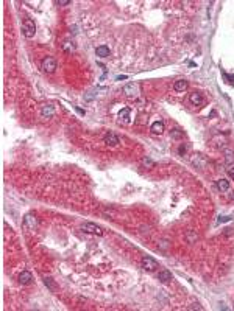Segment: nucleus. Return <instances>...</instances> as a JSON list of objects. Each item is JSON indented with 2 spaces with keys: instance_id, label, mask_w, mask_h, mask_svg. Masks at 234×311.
<instances>
[{
  "instance_id": "obj_2",
  "label": "nucleus",
  "mask_w": 234,
  "mask_h": 311,
  "mask_svg": "<svg viewBox=\"0 0 234 311\" xmlns=\"http://www.w3.org/2000/svg\"><path fill=\"white\" fill-rule=\"evenodd\" d=\"M56 59L52 58V56H45L42 59V64H41V68L45 72V73H53L56 70Z\"/></svg>"
},
{
  "instance_id": "obj_25",
  "label": "nucleus",
  "mask_w": 234,
  "mask_h": 311,
  "mask_svg": "<svg viewBox=\"0 0 234 311\" xmlns=\"http://www.w3.org/2000/svg\"><path fill=\"white\" fill-rule=\"evenodd\" d=\"M226 171H228L229 177H232V179H234V165H229V166L226 168Z\"/></svg>"
},
{
  "instance_id": "obj_1",
  "label": "nucleus",
  "mask_w": 234,
  "mask_h": 311,
  "mask_svg": "<svg viewBox=\"0 0 234 311\" xmlns=\"http://www.w3.org/2000/svg\"><path fill=\"white\" fill-rule=\"evenodd\" d=\"M22 31H24V36L31 39L33 36H35V33H36V25L35 22H33L30 17H27V19H24V24H22Z\"/></svg>"
},
{
  "instance_id": "obj_19",
  "label": "nucleus",
  "mask_w": 234,
  "mask_h": 311,
  "mask_svg": "<svg viewBox=\"0 0 234 311\" xmlns=\"http://www.w3.org/2000/svg\"><path fill=\"white\" fill-rule=\"evenodd\" d=\"M225 159H226L228 166H229V165H234V152L229 151V149H226V151H225Z\"/></svg>"
},
{
  "instance_id": "obj_5",
  "label": "nucleus",
  "mask_w": 234,
  "mask_h": 311,
  "mask_svg": "<svg viewBox=\"0 0 234 311\" xmlns=\"http://www.w3.org/2000/svg\"><path fill=\"white\" fill-rule=\"evenodd\" d=\"M61 48H62V51H64V53H69V55L75 53V50H77L75 42H74V41H70V39H64V41H62V44H61Z\"/></svg>"
},
{
  "instance_id": "obj_26",
  "label": "nucleus",
  "mask_w": 234,
  "mask_h": 311,
  "mask_svg": "<svg viewBox=\"0 0 234 311\" xmlns=\"http://www.w3.org/2000/svg\"><path fill=\"white\" fill-rule=\"evenodd\" d=\"M189 309H203L202 306H200L198 303H194V306H189Z\"/></svg>"
},
{
  "instance_id": "obj_29",
  "label": "nucleus",
  "mask_w": 234,
  "mask_h": 311,
  "mask_svg": "<svg viewBox=\"0 0 234 311\" xmlns=\"http://www.w3.org/2000/svg\"><path fill=\"white\" fill-rule=\"evenodd\" d=\"M77 111H78V112H80L81 115H85V111H83V109H80V108H77Z\"/></svg>"
},
{
  "instance_id": "obj_10",
  "label": "nucleus",
  "mask_w": 234,
  "mask_h": 311,
  "mask_svg": "<svg viewBox=\"0 0 234 311\" xmlns=\"http://www.w3.org/2000/svg\"><path fill=\"white\" fill-rule=\"evenodd\" d=\"M95 55H97L98 58H108V56H109V47H106V45L97 47V48H95Z\"/></svg>"
},
{
  "instance_id": "obj_6",
  "label": "nucleus",
  "mask_w": 234,
  "mask_h": 311,
  "mask_svg": "<svg viewBox=\"0 0 234 311\" xmlns=\"http://www.w3.org/2000/svg\"><path fill=\"white\" fill-rule=\"evenodd\" d=\"M103 140H105V143H106L108 146H117V145L120 143V139H119V137H117L114 132H108V134L105 135Z\"/></svg>"
},
{
  "instance_id": "obj_8",
  "label": "nucleus",
  "mask_w": 234,
  "mask_h": 311,
  "mask_svg": "<svg viewBox=\"0 0 234 311\" xmlns=\"http://www.w3.org/2000/svg\"><path fill=\"white\" fill-rule=\"evenodd\" d=\"M55 115V106L52 104H44L41 108V117L42 118H52Z\"/></svg>"
},
{
  "instance_id": "obj_9",
  "label": "nucleus",
  "mask_w": 234,
  "mask_h": 311,
  "mask_svg": "<svg viewBox=\"0 0 234 311\" xmlns=\"http://www.w3.org/2000/svg\"><path fill=\"white\" fill-rule=\"evenodd\" d=\"M189 100H191V103H192L194 106H202V104H203V95L200 93V92H192L191 97H189Z\"/></svg>"
},
{
  "instance_id": "obj_11",
  "label": "nucleus",
  "mask_w": 234,
  "mask_h": 311,
  "mask_svg": "<svg viewBox=\"0 0 234 311\" xmlns=\"http://www.w3.org/2000/svg\"><path fill=\"white\" fill-rule=\"evenodd\" d=\"M158 280L159 282H170L172 280V272L170 271H167V269H162V271H159V274H158Z\"/></svg>"
},
{
  "instance_id": "obj_12",
  "label": "nucleus",
  "mask_w": 234,
  "mask_h": 311,
  "mask_svg": "<svg viewBox=\"0 0 234 311\" xmlns=\"http://www.w3.org/2000/svg\"><path fill=\"white\" fill-rule=\"evenodd\" d=\"M173 89H175V92H184V90L187 89V81H186V79H178V81H175Z\"/></svg>"
},
{
  "instance_id": "obj_17",
  "label": "nucleus",
  "mask_w": 234,
  "mask_h": 311,
  "mask_svg": "<svg viewBox=\"0 0 234 311\" xmlns=\"http://www.w3.org/2000/svg\"><path fill=\"white\" fill-rule=\"evenodd\" d=\"M217 188H219L220 192H228L229 190V182L226 179H219L217 181Z\"/></svg>"
},
{
  "instance_id": "obj_18",
  "label": "nucleus",
  "mask_w": 234,
  "mask_h": 311,
  "mask_svg": "<svg viewBox=\"0 0 234 311\" xmlns=\"http://www.w3.org/2000/svg\"><path fill=\"white\" fill-rule=\"evenodd\" d=\"M130 108H123L122 111H120V114H119V117H120V120H123L125 123H130Z\"/></svg>"
},
{
  "instance_id": "obj_23",
  "label": "nucleus",
  "mask_w": 234,
  "mask_h": 311,
  "mask_svg": "<svg viewBox=\"0 0 234 311\" xmlns=\"http://www.w3.org/2000/svg\"><path fill=\"white\" fill-rule=\"evenodd\" d=\"M183 135H184V134H183L179 129H173L172 131V137H173V139H181Z\"/></svg>"
},
{
  "instance_id": "obj_20",
  "label": "nucleus",
  "mask_w": 234,
  "mask_h": 311,
  "mask_svg": "<svg viewBox=\"0 0 234 311\" xmlns=\"http://www.w3.org/2000/svg\"><path fill=\"white\" fill-rule=\"evenodd\" d=\"M95 92H98V90H97V89H94V90H89L88 93H85V97H83V98H85L86 101H91V100H94V98L97 97V93H95Z\"/></svg>"
},
{
  "instance_id": "obj_13",
  "label": "nucleus",
  "mask_w": 234,
  "mask_h": 311,
  "mask_svg": "<svg viewBox=\"0 0 234 311\" xmlns=\"http://www.w3.org/2000/svg\"><path fill=\"white\" fill-rule=\"evenodd\" d=\"M31 280H33V275H31V272H28V271H24V272L19 275V282H21L22 285H28V283H31Z\"/></svg>"
},
{
  "instance_id": "obj_7",
  "label": "nucleus",
  "mask_w": 234,
  "mask_h": 311,
  "mask_svg": "<svg viewBox=\"0 0 234 311\" xmlns=\"http://www.w3.org/2000/svg\"><path fill=\"white\" fill-rule=\"evenodd\" d=\"M138 92H139V87H138V84H134V82H130V84H126L123 87V93L126 97H136Z\"/></svg>"
},
{
  "instance_id": "obj_3",
  "label": "nucleus",
  "mask_w": 234,
  "mask_h": 311,
  "mask_svg": "<svg viewBox=\"0 0 234 311\" xmlns=\"http://www.w3.org/2000/svg\"><path fill=\"white\" fill-rule=\"evenodd\" d=\"M81 230L86 232V233L98 235V236L103 235V229L100 227V226H97V224H94V222H83V224H81Z\"/></svg>"
},
{
  "instance_id": "obj_27",
  "label": "nucleus",
  "mask_w": 234,
  "mask_h": 311,
  "mask_svg": "<svg viewBox=\"0 0 234 311\" xmlns=\"http://www.w3.org/2000/svg\"><path fill=\"white\" fill-rule=\"evenodd\" d=\"M184 152H186V146L181 145V146H179V154H184Z\"/></svg>"
},
{
  "instance_id": "obj_28",
  "label": "nucleus",
  "mask_w": 234,
  "mask_h": 311,
  "mask_svg": "<svg viewBox=\"0 0 234 311\" xmlns=\"http://www.w3.org/2000/svg\"><path fill=\"white\" fill-rule=\"evenodd\" d=\"M231 218L229 216H223V218H220V222H225V221H229Z\"/></svg>"
},
{
  "instance_id": "obj_30",
  "label": "nucleus",
  "mask_w": 234,
  "mask_h": 311,
  "mask_svg": "<svg viewBox=\"0 0 234 311\" xmlns=\"http://www.w3.org/2000/svg\"><path fill=\"white\" fill-rule=\"evenodd\" d=\"M117 79H119V81H120V79H126V76H125V75H122V76H117Z\"/></svg>"
},
{
  "instance_id": "obj_21",
  "label": "nucleus",
  "mask_w": 234,
  "mask_h": 311,
  "mask_svg": "<svg viewBox=\"0 0 234 311\" xmlns=\"http://www.w3.org/2000/svg\"><path fill=\"white\" fill-rule=\"evenodd\" d=\"M142 165H144V166H148V168H153V166H155V162H153L152 159L144 157V159H142Z\"/></svg>"
},
{
  "instance_id": "obj_4",
  "label": "nucleus",
  "mask_w": 234,
  "mask_h": 311,
  "mask_svg": "<svg viewBox=\"0 0 234 311\" xmlns=\"http://www.w3.org/2000/svg\"><path fill=\"white\" fill-rule=\"evenodd\" d=\"M142 268L145 271H148V272H153V271H156L159 268V263L155 260V258L145 255V257H142Z\"/></svg>"
},
{
  "instance_id": "obj_16",
  "label": "nucleus",
  "mask_w": 234,
  "mask_h": 311,
  "mask_svg": "<svg viewBox=\"0 0 234 311\" xmlns=\"http://www.w3.org/2000/svg\"><path fill=\"white\" fill-rule=\"evenodd\" d=\"M150 129H152L153 134H162L164 132V123L162 122H155Z\"/></svg>"
},
{
  "instance_id": "obj_14",
  "label": "nucleus",
  "mask_w": 234,
  "mask_h": 311,
  "mask_svg": "<svg viewBox=\"0 0 234 311\" xmlns=\"http://www.w3.org/2000/svg\"><path fill=\"white\" fill-rule=\"evenodd\" d=\"M24 224L28 227V229H35L36 227V218L33 216V215H27L24 218Z\"/></svg>"
},
{
  "instance_id": "obj_22",
  "label": "nucleus",
  "mask_w": 234,
  "mask_h": 311,
  "mask_svg": "<svg viewBox=\"0 0 234 311\" xmlns=\"http://www.w3.org/2000/svg\"><path fill=\"white\" fill-rule=\"evenodd\" d=\"M222 76L229 82V84H232L234 86V75H229V73H226V72H222Z\"/></svg>"
},
{
  "instance_id": "obj_15",
  "label": "nucleus",
  "mask_w": 234,
  "mask_h": 311,
  "mask_svg": "<svg viewBox=\"0 0 234 311\" xmlns=\"http://www.w3.org/2000/svg\"><path fill=\"white\" fill-rule=\"evenodd\" d=\"M44 283H45V286L52 291V292H56L58 291V286H56V283H55V280L52 279V277H45L44 279Z\"/></svg>"
},
{
  "instance_id": "obj_24",
  "label": "nucleus",
  "mask_w": 234,
  "mask_h": 311,
  "mask_svg": "<svg viewBox=\"0 0 234 311\" xmlns=\"http://www.w3.org/2000/svg\"><path fill=\"white\" fill-rule=\"evenodd\" d=\"M56 5H59V6H67V5H70V0H56Z\"/></svg>"
}]
</instances>
